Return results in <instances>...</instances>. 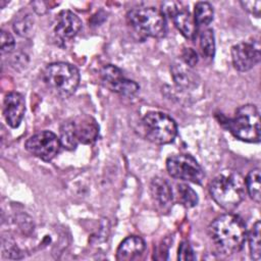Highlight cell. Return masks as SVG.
<instances>
[{
	"label": "cell",
	"mask_w": 261,
	"mask_h": 261,
	"mask_svg": "<svg viewBox=\"0 0 261 261\" xmlns=\"http://www.w3.org/2000/svg\"><path fill=\"white\" fill-rule=\"evenodd\" d=\"M208 231L214 245L224 254L241 250L247 238L244 221L233 214H223L215 218L210 223Z\"/></svg>",
	"instance_id": "6da1fadb"
},
{
	"label": "cell",
	"mask_w": 261,
	"mask_h": 261,
	"mask_svg": "<svg viewBox=\"0 0 261 261\" xmlns=\"http://www.w3.org/2000/svg\"><path fill=\"white\" fill-rule=\"evenodd\" d=\"M209 192L218 206L226 211H231L236 209L245 198V180L239 173L223 172L211 181Z\"/></svg>",
	"instance_id": "7a4b0ae2"
},
{
	"label": "cell",
	"mask_w": 261,
	"mask_h": 261,
	"mask_svg": "<svg viewBox=\"0 0 261 261\" xmlns=\"http://www.w3.org/2000/svg\"><path fill=\"white\" fill-rule=\"evenodd\" d=\"M42 81L55 96L66 98L77 89L80 72L75 66L69 63L54 62L42 70Z\"/></svg>",
	"instance_id": "3957f363"
},
{
	"label": "cell",
	"mask_w": 261,
	"mask_h": 261,
	"mask_svg": "<svg viewBox=\"0 0 261 261\" xmlns=\"http://www.w3.org/2000/svg\"><path fill=\"white\" fill-rule=\"evenodd\" d=\"M99 125L91 116H77L66 120L60 127L61 145L72 150L77 144H91L98 138Z\"/></svg>",
	"instance_id": "277c9868"
},
{
	"label": "cell",
	"mask_w": 261,
	"mask_h": 261,
	"mask_svg": "<svg viewBox=\"0 0 261 261\" xmlns=\"http://www.w3.org/2000/svg\"><path fill=\"white\" fill-rule=\"evenodd\" d=\"M229 132L239 140L248 143L260 141V115L253 104H246L237 109L232 118L225 122Z\"/></svg>",
	"instance_id": "5b68a950"
},
{
	"label": "cell",
	"mask_w": 261,
	"mask_h": 261,
	"mask_svg": "<svg viewBox=\"0 0 261 261\" xmlns=\"http://www.w3.org/2000/svg\"><path fill=\"white\" fill-rule=\"evenodd\" d=\"M127 22L140 34L152 38H162L166 34L163 11L155 7H136L126 14Z\"/></svg>",
	"instance_id": "8992f818"
},
{
	"label": "cell",
	"mask_w": 261,
	"mask_h": 261,
	"mask_svg": "<svg viewBox=\"0 0 261 261\" xmlns=\"http://www.w3.org/2000/svg\"><path fill=\"white\" fill-rule=\"evenodd\" d=\"M146 137L152 143L165 145L173 142L177 134L175 121L163 112H149L142 120Z\"/></svg>",
	"instance_id": "52a82bcc"
},
{
	"label": "cell",
	"mask_w": 261,
	"mask_h": 261,
	"mask_svg": "<svg viewBox=\"0 0 261 261\" xmlns=\"http://www.w3.org/2000/svg\"><path fill=\"white\" fill-rule=\"evenodd\" d=\"M166 169L170 176L197 185H200L205 176L197 160L188 154L169 156L166 160Z\"/></svg>",
	"instance_id": "ba28073f"
},
{
	"label": "cell",
	"mask_w": 261,
	"mask_h": 261,
	"mask_svg": "<svg viewBox=\"0 0 261 261\" xmlns=\"http://www.w3.org/2000/svg\"><path fill=\"white\" fill-rule=\"evenodd\" d=\"M60 146V139L50 130H43L30 137L24 144L28 152L44 161L52 160L59 152Z\"/></svg>",
	"instance_id": "9c48e42d"
},
{
	"label": "cell",
	"mask_w": 261,
	"mask_h": 261,
	"mask_svg": "<svg viewBox=\"0 0 261 261\" xmlns=\"http://www.w3.org/2000/svg\"><path fill=\"white\" fill-rule=\"evenodd\" d=\"M102 83L110 91L123 96H133L139 91V86L134 81L123 76L121 70L112 64L105 65L100 72Z\"/></svg>",
	"instance_id": "30bf717a"
},
{
	"label": "cell",
	"mask_w": 261,
	"mask_h": 261,
	"mask_svg": "<svg viewBox=\"0 0 261 261\" xmlns=\"http://www.w3.org/2000/svg\"><path fill=\"white\" fill-rule=\"evenodd\" d=\"M179 6L180 4L176 2L163 3L164 10H166L167 14L172 18L175 28L184 37L193 40L197 35L198 27L189 10L186 8H180Z\"/></svg>",
	"instance_id": "8fae6325"
},
{
	"label": "cell",
	"mask_w": 261,
	"mask_h": 261,
	"mask_svg": "<svg viewBox=\"0 0 261 261\" xmlns=\"http://www.w3.org/2000/svg\"><path fill=\"white\" fill-rule=\"evenodd\" d=\"M260 49L253 43L242 42L231 48V61L239 71H248L260 61Z\"/></svg>",
	"instance_id": "7c38bea8"
},
{
	"label": "cell",
	"mask_w": 261,
	"mask_h": 261,
	"mask_svg": "<svg viewBox=\"0 0 261 261\" xmlns=\"http://www.w3.org/2000/svg\"><path fill=\"white\" fill-rule=\"evenodd\" d=\"M25 111V103L21 94L8 93L3 101V115L7 124L13 128L19 126Z\"/></svg>",
	"instance_id": "4fadbf2b"
},
{
	"label": "cell",
	"mask_w": 261,
	"mask_h": 261,
	"mask_svg": "<svg viewBox=\"0 0 261 261\" xmlns=\"http://www.w3.org/2000/svg\"><path fill=\"white\" fill-rule=\"evenodd\" d=\"M82 28V20L80 17L69 10H62L57 16V23L55 25V34L61 39L73 38Z\"/></svg>",
	"instance_id": "5bb4252c"
},
{
	"label": "cell",
	"mask_w": 261,
	"mask_h": 261,
	"mask_svg": "<svg viewBox=\"0 0 261 261\" xmlns=\"http://www.w3.org/2000/svg\"><path fill=\"white\" fill-rule=\"evenodd\" d=\"M146 245L142 238L130 236L125 238L117 248L116 259L119 261H132L138 259L145 251Z\"/></svg>",
	"instance_id": "9a60e30c"
},
{
	"label": "cell",
	"mask_w": 261,
	"mask_h": 261,
	"mask_svg": "<svg viewBox=\"0 0 261 261\" xmlns=\"http://www.w3.org/2000/svg\"><path fill=\"white\" fill-rule=\"evenodd\" d=\"M171 74L175 84L182 89L190 90L196 88L199 83L198 75L191 70L190 66L184 62L176 61L171 65Z\"/></svg>",
	"instance_id": "2e32d148"
},
{
	"label": "cell",
	"mask_w": 261,
	"mask_h": 261,
	"mask_svg": "<svg viewBox=\"0 0 261 261\" xmlns=\"http://www.w3.org/2000/svg\"><path fill=\"white\" fill-rule=\"evenodd\" d=\"M150 191L154 202H156L157 205H159L161 208L164 209L172 204V190L165 178H153L151 181Z\"/></svg>",
	"instance_id": "e0dca14e"
},
{
	"label": "cell",
	"mask_w": 261,
	"mask_h": 261,
	"mask_svg": "<svg viewBox=\"0 0 261 261\" xmlns=\"http://www.w3.org/2000/svg\"><path fill=\"white\" fill-rule=\"evenodd\" d=\"M260 169L259 168H254L252 169L246 179H245V185H246V190L251 197L253 201H255L257 204L260 203L261 200V185H260Z\"/></svg>",
	"instance_id": "ac0fdd59"
},
{
	"label": "cell",
	"mask_w": 261,
	"mask_h": 261,
	"mask_svg": "<svg viewBox=\"0 0 261 261\" xmlns=\"http://www.w3.org/2000/svg\"><path fill=\"white\" fill-rule=\"evenodd\" d=\"M213 7L208 2H198L195 5L194 19L197 27H207L213 19Z\"/></svg>",
	"instance_id": "d6986e66"
},
{
	"label": "cell",
	"mask_w": 261,
	"mask_h": 261,
	"mask_svg": "<svg viewBox=\"0 0 261 261\" xmlns=\"http://www.w3.org/2000/svg\"><path fill=\"white\" fill-rule=\"evenodd\" d=\"M249 249L251 257L254 260H260L261 258V224L260 221L256 223L251 228L248 234Z\"/></svg>",
	"instance_id": "ffe728a7"
},
{
	"label": "cell",
	"mask_w": 261,
	"mask_h": 261,
	"mask_svg": "<svg viewBox=\"0 0 261 261\" xmlns=\"http://www.w3.org/2000/svg\"><path fill=\"white\" fill-rule=\"evenodd\" d=\"M200 48L202 54L206 58H213L215 54V41L213 31L210 29L204 30L200 34Z\"/></svg>",
	"instance_id": "44dd1931"
},
{
	"label": "cell",
	"mask_w": 261,
	"mask_h": 261,
	"mask_svg": "<svg viewBox=\"0 0 261 261\" xmlns=\"http://www.w3.org/2000/svg\"><path fill=\"white\" fill-rule=\"evenodd\" d=\"M176 190L178 194V199L185 207L192 208L198 204L197 193L190 186L186 184H178L176 186Z\"/></svg>",
	"instance_id": "7402d4cb"
},
{
	"label": "cell",
	"mask_w": 261,
	"mask_h": 261,
	"mask_svg": "<svg viewBox=\"0 0 261 261\" xmlns=\"http://www.w3.org/2000/svg\"><path fill=\"white\" fill-rule=\"evenodd\" d=\"M33 25H34V20L31 18V16L28 14L25 16L20 17L18 20H16L13 24V30L20 36L27 37L31 32L33 31Z\"/></svg>",
	"instance_id": "603a6c76"
},
{
	"label": "cell",
	"mask_w": 261,
	"mask_h": 261,
	"mask_svg": "<svg viewBox=\"0 0 261 261\" xmlns=\"http://www.w3.org/2000/svg\"><path fill=\"white\" fill-rule=\"evenodd\" d=\"M1 52L2 54L5 53H10L13 51L14 47H15V42H14V38L12 37V35L4 30L1 31Z\"/></svg>",
	"instance_id": "cb8c5ba5"
},
{
	"label": "cell",
	"mask_w": 261,
	"mask_h": 261,
	"mask_svg": "<svg viewBox=\"0 0 261 261\" xmlns=\"http://www.w3.org/2000/svg\"><path fill=\"white\" fill-rule=\"evenodd\" d=\"M177 259L178 260H195L196 259L194 251L188 242H182L179 245Z\"/></svg>",
	"instance_id": "d4e9b609"
},
{
	"label": "cell",
	"mask_w": 261,
	"mask_h": 261,
	"mask_svg": "<svg viewBox=\"0 0 261 261\" xmlns=\"http://www.w3.org/2000/svg\"><path fill=\"white\" fill-rule=\"evenodd\" d=\"M181 58L185 64L190 67L195 66L198 63V54L193 48H185L181 53Z\"/></svg>",
	"instance_id": "484cf974"
},
{
	"label": "cell",
	"mask_w": 261,
	"mask_h": 261,
	"mask_svg": "<svg viewBox=\"0 0 261 261\" xmlns=\"http://www.w3.org/2000/svg\"><path fill=\"white\" fill-rule=\"evenodd\" d=\"M241 4L243 5L244 9L249 11L250 13L259 16L260 15V7H261V2L260 1H242Z\"/></svg>",
	"instance_id": "4316f807"
}]
</instances>
